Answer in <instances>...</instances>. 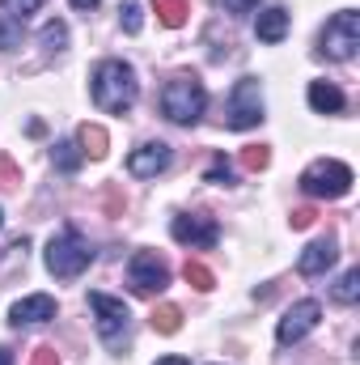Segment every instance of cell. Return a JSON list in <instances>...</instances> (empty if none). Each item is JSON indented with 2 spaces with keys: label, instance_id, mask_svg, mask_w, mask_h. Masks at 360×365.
Masks as SVG:
<instances>
[{
  "label": "cell",
  "instance_id": "1",
  "mask_svg": "<svg viewBox=\"0 0 360 365\" xmlns=\"http://www.w3.org/2000/svg\"><path fill=\"white\" fill-rule=\"evenodd\" d=\"M136 98H140V81L127 60H102L93 68V102L106 115H127L136 106Z\"/></svg>",
  "mask_w": 360,
  "mask_h": 365
},
{
  "label": "cell",
  "instance_id": "2",
  "mask_svg": "<svg viewBox=\"0 0 360 365\" xmlns=\"http://www.w3.org/2000/svg\"><path fill=\"white\" fill-rule=\"evenodd\" d=\"M203 106H208V93H203V81H199L195 73H174L170 86L162 90V115H166L170 123H179V128L199 123Z\"/></svg>",
  "mask_w": 360,
  "mask_h": 365
},
{
  "label": "cell",
  "instance_id": "3",
  "mask_svg": "<svg viewBox=\"0 0 360 365\" xmlns=\"http://www.w3.org/2000/svg\"><path fill=\"white\" fill-rule=\"evenodd\" d=\"M43 264H47V272L55 276V280H73V276H81L93 264V251L77 230H64V234H55V238L47 242Z\"/></svg>",
  "mask_w": 360,
  "mask_h": 365
},
{
  "label": "cell",
  "instance_id": "4",
  "mask_svg": "<svg viewBox=\"0 0 360 365\" xmlns=\"http://www.w3.org/2000/svg\"><path fill=\"white\" fill-rule=\"evenodd\" d=\"M301 191L314 200H344L352 191V166H344L335 158H318L301 170Z\"/></svg>",
  "mask_w": 360,
  "mask_h": 365
},
{
  "label": "cell",
  "instance_id": "5",
  "mask_svg": "<svg viewBox=\"0 0 360 365\" xmlns=\"http://www.w3.org/2000/svg\"><path fill=\"white\" fill-rule=\"evenodd\" d=\"M360 47V13L356 9H344V13H335L327 26H322V34H318V51L327 56V60H335V64H344V60H352Z\"/></svg>",
  "mask_w": 360,
  "mask_h": 365
},
{
  "label": "cell",
  "instance_id": "6",
  "mask_svg": "<svg viewBox=\"0 0 360 365\" xmlns=\"http://www.w3.org/2000/svg\"><path fill=\"white\" fill-rule=\"evenodd\" d=\"M268 115H263V86H259V77H242L233 93H229V106H225V123L233 128V132H250V128H259Z\"/></svg>",
  "mask_w": 360,
  "mask_h": 365
},
{
  "label": "cell",
  "instance_id": "7",
  "mask_svg": "<svg viewBox=\"0 0 360 365\" xmlns=\"http://www.w3.org/2000/svg\"><path fill=\"white\" fill-rule=\"evenodd\" d=\"M90 306H93V319H97L102 344L106 349H123L127 344V323H132L127 306L119 297H110V293H90Z\"/></svg>",
  "mask_w": 360,
  "mask_h": 365
},
{
  "label": "cell",
  "instance_id": "8",
  "mask_svg": "<svg viewBox=\"0 0 360 365\" xmlns=\"http://www.w3.org/2000/svg\"><path fill=\"white\" fill-rule=\"evenodd\" d=\"M127 284H132L140 297L162 293V289L170 284V268H166V259H162L157 251H136L132 264H127Z\"/></svg>",
  "mask_w": 360,
  "mask_h": 365
},
{
  "label": "cell",
  "instance_id": "9",
  "mask_svg": "<svg viewBox=\"0 0 360 365\" xmlns=\"http://www.w3.org/2000/svg\"><path fill=\"white\" fill-rule=\"evenodd\" d=\"M170 234H174V242L195 247V251H212V247L221 242L216 221H212V217H199V212H179V217L170 221Z\"/></svg>",
  "mask_w": 360,
  "mask_h": 365
},
{
  "label": "cell",
  "instance_id": "10",
  "mask_svg": "<svg viewBox=\"0 0 360 365\" xmlns=\"http://www.w3.org/2000/svg\"><path fill=\"white\" fill-rule=\"evenodd\" d=\"M318 319H322V306H318L314 297H305V302H297V306L284 310V319H280V327H275V340L288 349V344L305 340V336L318 327Z\"/></svg>",
  "mask_w": 360,
  "mask_h": 365
},
{
  "label": "cell",
  "instance_id": "11",
  "mask_svg": "<svg viewBox=\"0 0 360 365\" xmlns=\"http://www.w3.org/2000/svg\"><path fill=\"white\" fill-rule=\"evenodd\" d=\"M170 145L166 140H149V145H140V149H132V158H127V175H136V179H157L166 166H170Z\"/></svg>",
  "mask_w": 360,
  "mask_h": 365
},
{
  "label": "cell",
  "instance_id": "12",
  "mask_svg": "<svg viewBox=\"0 0 360 365\" xmlns=\"http://www.w3.org/2000/svg\"><path fill=\"white\" fill-rule=\"evenodd\" d=\"M47 319H55V297H51V293H30V297L13 302V310H9V323H13V327L47 323Z\"/></svg>",
  "mask_w": 360,
  "mask_h": 365
},
{
  "label": "cell",
  "instance_id": "13",
  "mask_svg": "<svg viewBox=\"0 0 360 365\" xmlns=\"http://www.w3.org/2000/svg\"><path fill=\"white\" fill-rule=\"evenodd\" d=\"M335 259H339V242H335V238H318V242H309V247L301 251L297 272L301 276H322Z\"/></svg>",
  "mask_w": 360,
  "mask_h": 365
},
{
  "label": "cell",
  "instance_id": "14",
  "mask_svg": "<svg viewBox=\"0 0 360 365\" xmlns=\"http://www.w3.org/2000/svg\"><path fill=\"white\" fill-rule=\"evenodd\" d=\"M309 106L318 115H339L348 106V98H344L339 86H331V81H309Z\"/></svg>",
  "mask_w": 360,
  "mask_h": 365
},
{
  "label": "cell",
  "instance_id": "15",
  "mask_svg": "<svg viewBox=\"0 0 360 365\" xmlns=\"http://www.w3.org/2000/svg\"><path fill=\"white\" fill-rule=\"evenodd\" d=\"M255 34H259V43H280L288 34V9H280V4L263 9L259 21H255Z\"/></svg>",
  "mask_w": 360,
  "mask_h": 365
},
{
  "label": "cell",
  "instance_id": "16",
  "mask_svg": "<svg viewBox=\"0 0 360 365\" xmlns=\"http://www.w3.org/2000/svg\"><path fill=\"white\" fill-rule=\"evenodd\" d=\"M77 145H81V153L93 158V162H102V158L110 153V136H106L102 123H81V128H77Z\"/></svg>",
  "mask_w": 360,
  "mask_h": 365
},
{
  "label": "cell",
  "instance_id": "17",
  "mask_svg": "<svg viewBox=\"0 0 360 365\" xmlns=\"http://www.w3.org/2000/svg\"><path fill=\"white\" fill-rule=\"evenodd\" d=\"M51 162H55V170L77 175V170H81V162H85V153H81V145H77V140H60V145L51 149Z\"/></svg>",
  "mask_w": 360,
  "mask_h": 365
},
{
  "label": "cell",
  "instance_id": "18",
  "mask_svg": "<svg viewBox=\"0 0 360 365\" xmlns=\"http://www.w3.org/2000/svg\"><path fill=\"white\" fill-rule=\"evenodd\" d=\"M153 9H157V21H162V26H170V30L186 26V13H191V4H186V0H153Z\"/></svg>",
  "mask_w": 360,
  "mask_h": 365
},
{
  "label": "cell",
  "instance_id": "19",
  "mask_svg": "<svg viewBox=\"0 0 360 365\" xmlns=\"http://www.w3.org/2000/svg\"><path fill=\"white\" fill-rule=\"evenodd\" d=\"M47 0H0V21H13V26H26L30 13H38Z\"/></svg>",
  "mask_w": 360,
  "mask_h": 365
},
{
  "label": "cell",
  "instance_id": "20",
  "mask_svg": "<svg viewBox=\"0 0 360 365\" xmlns=\"http://www.w3.org/2000/svg\"><path fill=\"white\" fill-rule=\"evenodd\" d=\"M149 323H153V331H157V336H174V331L182 327V310L174 306V302H166V306H157V310H153V319H149Z\"/></svg>",
  "mask_w": 360,
  "mask_h": 365
},
{
  "label": "cell",
  "instance_id": "21",
  "mask_svg": "<svg viewBox=\"0 0 360 365\" xmlns=\"http://www.w3.org/2000/svg\"><path fill=\"white\" fill-rule=\"evenodd\" d=\"M182 276H186V284H191V289H199V293L216 289V276H212V268H208V264H199V259H186Z\"/></svg>",
  "mask_w": 360,
  "mask_h": 365
},
{
  "label": "cell",
  "instance_id": "22",
  "mask_svg": "<svg viewBox=\"0 0 360 365\" xmlns=\"http://www.w3.org/2000/svg\"><path fill=\"white\" fill-rule=\"evenodd\" d=\"M339 306H352L360 297V268H348V272L339 276V284H335V293H331Z\"/></svg>",
  "mask_w": 360,
  "mask_h": 365
},
{
  "label": "cell",
  "instance_id": "23",
  "mask_svg": "<svg viewBox=\"0 0 360 365\" xmlns=\"http://www.w3.org/2000/svg\"><path fill=\"white\" fill-rule=\"evenodd\" d=\"M38 38H43V47H47L51 56H60V51H64V43H68V26H64V21H47Z\"/></svg>",
  "mask_w": 360,
  "mask_h": 365
},
{
  "label": "cell",
  "instance_id": "24",
  "mask_svg": "<svg viewBox=\"0 0 360 365\" xmlns=\"http://www.w3.org/2000/svg\"><path fill=\"white\" fill-rule=\"evenodd\" d=\"M268 162H271V149H268V145H250V149H242V170L259 175V170H268Z\"/></svg>",
  "mask_w": 360,
  "mask_h": 365
},
{
  "label": "cell",
  "instance_id": "25",
  "mask_svg": "<svg viewBox=\"0 0 360 365\" xmlns=\"http://www.w3.org/2000/svg\"><path fill=\"white\" fill-rule=\"evenodd\" d=\"M17 182H21V170H17V162L4 153V158H0V191H13Z\"/></svg>",
  "mask_w": 360,
  "mask_h": 365
},
{
  "label": "cell",
  "instance_id": "26",
  "mask_svg": "<svg viewBox=\"0 0 360 365\" xmlns=\"http://www.w3.org/2000/svg\"><path fill=\"white\" fill-rule=\"evenodd\" d=\"M314 221H318V208H314V204H301V208H292V217H288L292 230H309Z\"/></svg>",
  "mask_w": 360,
  "mask_h": 365
},
{
  "label": "cell",
  "instance_id": "27",
  "mask_svg": "<svg viewBox=\"0 0 360 365\" xmlns=\"http://www.w3.org/2000/svg\"><path fill=\"white\" fill-rule=\"evenodd\" d=\"M119 13H123V17H119V21H123V30H127V34H140V26H144V17H140V4H123Z\"/></svg>",
  "mask_w": 360,
  "mask_h": 365
},
{
  "label": "cell",
  "instance_id": "28",
  "mask_svg": "<svg viewBox=\"0 0 360 365\" xmlns=\"http://www.w3.org/2000/svg\"><path fill=\"white\" fill-rule=\"evenodd\" d=\"M17 43H21V26L0 21V47H17Z\"/></svg>",
  "mask_w": 360,
  "mask_h": 365
},
{
  "label": "cell",
  "instance_id": "29",
  "mask_svg": "<svg viewBox=\"0 0 360 365\" xmlns=\"http://www.w3.org/2000/svg\"><path fill=\"white\" fill-rule=\"evenodd\" d=\"M208 182H233L229 179V162H225V158H216V162L208 166Z\"/></svg>",
  "mask_w": 360,
  "mask_h": 365
},
{
  "label": "cell",
  "instance_id": "30",
  "mask_svg": "<svg viewBox=\"0 0 360 365\" xmlns=\"http://www.w3.org/2000/svg\"><path fill=\"white\" fill-rule=\"evenodd\" d=\"M30 365H60V357H55V349H51V344H43V349H34Z\"/></svg>",
  "mask_w": 360,
  "mask_h": 365
},
{
  "label": "cell",
  "instance_id": "31",
  "mask_svg": "<svg viewBox=\"0 0 360 365\" xmlns=\"http://www.w3.org/2000/svg\"><path fill=\"white\" fill-rule=\"evenodd\" d=\"M221 4H225L229 13H250V9H255L259 0H221Z\"/></svg>",
  "mask_w": 360,
  "mask_h": 365
},
{
  "label": "cell",
  "instance_id": "32",
  "mask_svg": "<svg viewBox=\"0 0 360 365\" xmlns=\"http://www.w3.org/2000/svg\"><path fill=\"white\" fill-rule=\"evenodd\" d=\"M93 4H102V0H73V9H81V13H85V9H93Z\"/></svg>",
  "mask_w": 360,
  "mask_h": 365
},
{
  "label": "cell",
  "instance_id": "33",
  "mask_svg": "<svg viewBox=\"0 0 360 365\" xmlns=\"http://www.w3.org/2000/svg\"><path fill=\"white\" fill-rule=\"evenodd\" d=\"M0 365H13V349H4V344H0Z\"/></svg>",
  "mask_w": 360,
  "mask_h": 365
},
{
  "label": "cell",
  "instance_id": "34",
  "mask_svg": "<svg viewBox=\"0 0 360 365\" xmlns=\"http://www.w3.org/2000/svg\"><path fill=\"white\" fill-rule=\"evenodd\" d=\"M157 365H191V361H186V357H162Z\"/></svg>",
  "mask_w": 360,
  "mask_h": 365
},
{
  "label": "cell",
  "instance_id": "35",
  "mask_svg": "<svg viewBox=\"0 0 360 365\" xmlns=\"http://www.w3.org/2000/svg\"><path fill=\"white\" fill-rule=\"evenodd\" d=\"M0 225H4V212H0Z\"/></svg>",
  "mask_w": 360,
  "mask_h": 365
}]
</instances>
